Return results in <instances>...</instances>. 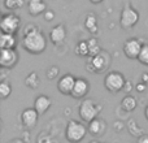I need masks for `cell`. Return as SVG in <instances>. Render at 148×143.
<instances>
[{
  "label": "cell",
  "mask_w": 148,
  "mask_h": 143,
  "mask_svg": "<svg viewBox=\"0 0 148 143\" xmlns=\"http://www.w3.org/2000/svg\"><path fill=\"white\" fill-rule=\"evenodd\" d=\"M27 10L30 16H40L47 10V5L43 0H29L27 1Z\"/></svg>",
  "instance_id": "16"
},
{
  "label": "cell",
  "mask_w": 148,
  "mask_h": 143,
  "mask_svg": "<svg viewBox=\"0 0 148 143\" xmlns=\"http://www.w3.org/2000/svg\"><path fill=\"white\" fill-rule=\"evenodd\" d=\"M126 83V78L123 77L122 73L120 72H108L105 74L104 78V87L112 94H116V92H120L123 90Z\"/></svg>",
  "instance_id": "5"
},
{
  "label": "cell",
  "mask_w": 148,
  "mask_h": 143,
  "mask_svg": "<svg viewBox=\"0 0 148 143\" xmlns=\"http://www.w3.org/2000/svg\"><path fill=\"white\" fill-rule=\"evenodd\" d=\"M66 38V28L65 25L60 23V25H56L51 29L49 31V39L53 44H60L65 41Z\"/></svg>",
  "instance_id": "13"
},
{
  "label": "cell",
  "mask_w": 148,
  "mask_h": 143,
  "mask_svg": "<svg viewBox=\"0 0 148 143\" xmlns=\"http://www.w3.org/2000/svg\"><path fill=\"white\" fill-rule=\"evenodd\" d=\"M147 85L146 83H144V82H139V83H136L135 85V90H136V91H138V92H143V91H146V89H147Z\"/></svg>",
  "instance_id": "29"
},
{
  "label": "cell",
  "mask_w": 148,
  "mask_h": 143,
  "mask_svg": "<svg viewBox=\"0 0 148 143\" xmlns=\"http://www.w3.org/2000/svg\"><path fill=\"white\" fill-rule=\"evenodd\" d=\"M138 61L142 65H144V67H148V43L143 44L142 51H140L139 57H138Z\"/></svg>",
  "instance_id": "26"
},
{
  "label": "cell",
  "mask_w": 148,
  "mask_h": 143,
  "mask_svg": "<svg viewBox=\"0 0 148 143\" xmlns=\"http://www.w3.org/2000/svg\"><path fill=\"white\" fill-rule=\"evenodd\" d=\"M21 28V18L16 13H4L0 18V30L5 34H17Z\"/></svg>",
  "instance_id": "6"
},
{
  "label": "cell",
  "mask_w": 148,
  "mask_h": 143,
  "mask_svg": "<svg viewBox=\"0 0 148 143\" xmlns=\"http://www.w3.org/2000/svg\"><path fill=\"white\" fill-rule=\"evenodd\" d=\"M90 143H97L96 141H92V142H90Z\"/></svg>",
  "instance_id": "36"
},
{
  "label": "cell",
  "mask_w": 148,
  "mask_h": 143,
  "mask_svg": "<svg viewBox=\"0 0 148 143\" xmlns=\"http://www.w3.org/2000/svg\"><path fill=\"white\" fill-rule=\"evenodd\" d=\"M90 91V83L86 78H77L75 85L73 87V91L70 94V96H73L74 99H84L86 95Z\"/></svg>",
  "instance_id": "12"
},
{
  "label": "cell",
  "mask_w": 148,
  "mask_h": 143,
  "mask_svg": "<svg viewBox=\"0 0 148 143\" xmlns=\"http://www.w3.org/2000/svg\"><path fill=\"white\" fill-rule=\"evenodd\" d=\"M77 56L79 57H87L90 56V51H88V42L87 41H79L77 43L75 48H74Z\"/></svg>",
  "instance_id": "21"
},
{
  "label": "cell",
  "mask_w": 148,
  "mask_h": 143,
  "mask_svg": "<svg viewBox=\"0 0 148 143\" xmlns=\"http://www.w3.org/2000/svg\"><path fill=\"white\" fill-rule=\"evenodd\" d=\"M22 47L30 55H40L47 48V38L43 31L36 28L31 31L23 33Z\"/></svg>",
  "instance_id": "1"
},
{
  "label": "cell",
  "mask_w": 148,
  "mask_h": 143,
  "mask_svg": "<svg viewBox=\"0 0 148 143\" xmlns=\"http://www.w3.org/2000/svg\"><path fill=\"white\" fill-rule=\"evenodd\" d=\"M26 0H4V7L8 10H17L25 5Z\"/></svg>",
  "instance_id": "24"
},
{
  "label": "cell",
  "mask_w": 148,
  "mask_h": 143,
  "mask_svg": "<svg viewBox=\"0 0 148 143\" xmlns=\"http://www.w3.org/2000/svg\"><path fill=\"white\" fill-rule=\"evenodd\" d=\"M138 22H139V12L135 8L130 7V5H126L122 9L120 16L121 28L125 29V30H129V29H133Z\"/></svg>",
  "instance_id": "7"
},
{
  "label": "cell",
  "mask_w": 148,
  "mask_h": 143,
  "mask_svg": "<svg viewBox=\"0 0 148 143\" xmlns=\"http://www.w3.org/2000/svg\"><path fill=\"white\" fill-rule=\"evenodd\" d=\"M101 109H103V107L96 100L91 99V98H84V99H82V103L79 104L78 115L83 122L88 124L99 116Z\"/></svg>",
  "instance_id": "2"
},
{
  "label": "cell",
  "mask_w": 148,
  "mask_h": 143,
  "mask_svg": "<svg viewBox=\"0 0 148 143\" xmlns=\"http://www.w3.org/2000/svg\"><path fill=\"white\" fill-rule=\"evenodd\" d=\"M9 143H25V141L22 138H16V139H12Z\"/></svg>",
  "instance_id": "33"
},
{
  "label": "cell",
  "mask_w": 148,
  "mask_h": 143,
  "mask_svg": "<svg viewBox=\"0 0 148 143\" xmlns=\"http://www.w3.org/2000/svg\"><path fill=\"white\" fill-rule=\"evenodd\" d=\"M87 129H88V133L91 134L92 137H99L105 131V129H107V124H105L104 120L96 117L95 120H92L91 122H88Z\"/></svg>",
  "instance_id": "14"
},
{
  "label": "cell",
  "mask_w": 148,
  "mask_h": 143,
  "mask_svg": "<svg viewBox=\"0 0 148 143\" xmlns=\"http://www.w3.org/2000/svg\"><path fill=\"white\" fill-rule=\"evenodd\" d=\"M140 81H142V82H144V83H146L147 86H148V73H143V74H142Z\"/></svg>",
  "instance_id": "32"
},
{
  "label": "cell",
  "mask_w": 148,
  "mask_h": 143,
  "mask_svg": "<svg viewBox=\"0 0 148 143\" xmlns=\"http://www.w3.org/2000/svg\"><path fill=\"white\" fill-rule=\"evenodd\" d=\"M142 47H143V43H142L139 39L130 38L123 44V54L130 60H138L139 54H140V51H142Z\"/></svg>",
  "instance_id": "9"
},
{
  "label": "cell",
  "mask_w": 148,
  "mask_h": 143,
  "mask_svg": "<svg viewBox=\"0 0 148 143\" xmlns=\"http://www.w3.org/2000/svg\"><path fill=\"white\" fill-rule=\"evenodd\" d=\"M12 94V85L7 79H1L0 81V99L5 100L9 98V95Z\"/></svg>",
  "instance_id": "22"
},
{
  "label": "cell",
  "mask_w": 148,
  "mask_h": 143,
  "mask_svg": "<svg viewBox=\"0 0 148 143\" xmlns=\"http://www.w3.org/2000/svg\"><path fill=\"white\" fill-rule=\"evenodd\" d=\"M59 74H60V69H59V67H56V65H51V67H48L46 70V77H47V79H49V81L56 79L57 77H59Z\"/></svg>",
  "instance_id": "25"
},
{
  "label": "cell",
  "mask_w": 148,
  "mask_h": 143,
  "mask_svg": "<svg viewBox=\"0 0 148 143\" xmlns=\"http://www.w3.org/2000/svg\"><path fill=\"white\" fill-rule=\"evenodd\" d=\"M39 120V113L35 108H26L21 112V122L27 130H31L36 126Z\"/></svg>",
  "instance_id": "10"
},
{
  "label": "cell",
  "mask_w": 148,
  "mask_h": 143,
  "mask_svg": "<svg viewBox=\"0 0 148 143\" xmlns=\"http://www.w3.org/2000/svg\"><path fill=\"white\" fill-rule=\"evenodd\" d=\"M138 143H148V134H142L138 137Z\"/></svg>",
  "instance_id": "31"
},
{
  "label": "cell",
  "mask_w": 148,
  "mask_h": 143,
  "mask_svg": "<svg viewBox=\"0 0 148 143\" xmlns=\"http://www.w3.org/2000/svg\"><path fill=\"white\" fill-rule=\"evenodd\" d=\"M25 85L31 90H36L40 85V78L36 72H30L27 76L25 77Z\"/></svg>",
  "instance_id": "19"
},
{
  "label": "cell",
  "mask_w": 148,
  "mask_h": 143,
  "mask_svg": "<svg viewBox=\"0 0 148 143\" xmlns=\"http://www.w3.org/2000/svg\"><path fill=\"white\" fill-rule=\"evenodd\" d=\"M144 116H146V118L148 120V104L146 105V108H144Z\"/></svg>",
  "instance_id": "34"
},
{
  "label": "cell",
  "mask_w": 148,
  "mask_h": 143,
  "mask_svg": "<svg viewBox=\"0 0 148 143\" xmlns=\"http://www.w3.org/2000/svg\"><path fill=\"white\" fill-rule=\"evenodd\" d=\"M77 78L70 73H66L59 79L57 82V90L61 92L62 95H70L73 91V87L75 85Z\"/></svg>",
  "instance_id": "11"
},
{
  "label": "cell",
  "mask_w": 148,
  "mask_h": 143,
  "mask_svg": "<svg viewBox=\"0 0 148 143\" xmlns=\"http://www.w3.org/2000/svg\"><path fill=\"white\" fill-rule=\"evenodd\" d=\"M20 55L16 48H3L0 50V67L3 69H12L18 64Z\"/></svg>",
  "instance_id": "8"
},
{
  "label": "cell",
  "mask_w": 148,
  "mask_h": 143,
  "mask_svg": "<svg viewBox=\"0 0 148 143\" xmlns=\"http://www.w3.org/2000/svg\"><path fill=\"white\" fill-rule=\"evenodd\" d=\"M84 28L92 34L97 33V18H96V16L92 14V13L87 14L86 18H84Z\"/></svg>",
  "instance_id": "20"
},
{
  "label": "cell",
  "mask_w": 148,
  "mask_h": 143,
  "mask_svg": "<svg viewBox=\"0 0 148 143\" xmlns=\"http://www.w3.org/2000/svg\"><path fill=\"white\" fill-rule=\"evenodd\" d=\"M17 46V38L16 34H0V50L3 48H16Z\"/></svg>",
  "instance_id": "17"
},
{
  "label": "cell",
  "mask_w": 148,
  "mask_h": 143,
  "mask_svg": "<svg viewBox=\"0 0 148 143\" xmlns=\"http://www.w3.org/2000/svg\"><path fill=\"white\" fill-rule=\"evenodd\" d=\"M138 107V102L133 95H126L122 100H121V108H122L125 112H133L135 111V108Z\"/></svg>",
  "instance_id": "18"
},
{
  "label": "cell",
  "mask_w": 148,
  "mask_h": 143,
  "mask_svg": "<svg viewBox=\"0 0 148 143\" xmlns=\"http://www.w3.org/2000/svg\"><path fill=\"white\" fill-rule=\"evenodd\" d=\"M43 18L46 21H52L55 18V12L53 10H51V9H47L46 12L43 13Z\"/></svg>",
  "instance_id": "28"
},
{
  "label": "cell",
  "mask_w": 148,
  "mask_h": 143,
  "mask_svg": "<svg viewBox=\"0 0 148 143\" xmlns=\"http://www.w3.org/2000/svg\"><path fill=\"white\" fill-rule=\"evenodd\" d=\"M88 51H90V57L92 56H96L97 54H100L101 52V47H100L99 44V41H97L95 36H92V38H90L88 41Z\"/></svg>",
  "instance_id": "23"
},
{
  "label": "cell",
  "mask_w": 148,
  "mask_h": 143,
  "mask_svg": "<svg viewBox=\"0 0 148 143\" xmlns=\"http://www.w3.org/2000/svg\"><path fill=\"white\" fill-rule=\"evenodd\" d=\"M134 87H135V86H134L130 81H127V79H126V83H125V87H123V91H125L126 94H130L131 90H133Z\"/></svg>",
  "instance_id": "30"
},
{
  "label": "cell",
  "mask_w": 148,
  "mask_h": 143,
  "mask_svg": "<svg viewBox=\"0 0 148 143\" xmlns=\"http://www.w3.org/2000/svg\"><path fill=\"white\" fill-rule=\"evenodd\" d=\"M36 143H59L52 135L47 133H39L38 138H36Z\"/></svg>",
  "instance_id": "27"
},
{
  "label": "cell",
  "mask_w": 148,
  "mask_h": 143,
  "mask_svg": "<svg viewBox=\"0 0 148 143\" xmlns=\"http://www.w3.org/2000/svg\"><path fill=\"white\" fill-rule=\"evenodd\" d=\"M87 133H88V129L83 121L70 120L65 129V138L69 143H79L84 139Z\"/></svg>",
  "instance_id": "3"
},
{
  "label": "cell",
  "mask_w": 148,
  "mask_h": 143,
  "mask_svg": "<svg viewBox=\"0 0 148 143\" xmlns=\"http://www.w3.org/2000/svg\"><path fill=\"white\" fill-rule=\"evenodd\" d=\"M90 1H91L92 4H100V3H101L103 0H90Z\"/></svg>",
  "instance_id": "35"
},
{
  "label": "cell",
  "mask_w": 148,
  "mask_h": 143,
  "mask_svg": "<svg viewBox=\"0 0 148 143\" xmlns=\"http://www.w3.org/2000/svg\"><path fill=\"white\" fill-rule=\"evenodd\" d=\"M110 64V56L107 51H103L100 54H97L96 56H92L88 59V61L86 63V69L94 74H100L103 72L108 69Z\"/></svg>",
  "instance_id": "4"
},
{
  "label": "cell",
  "mask_w": 148,
  "mask_h": 143,
  "mask_svg": "<svg viewBox=\"0 0 148 143\" xmlns=\"http://www.w3.org/2000/svg\"><path fill=\"white\" fill-rule=\"evenodd\" d=\"M52 105V99L47 95H39L34 102V108L38 111L39 115H44L48 112V109Z\"/></svg>",
  "instance_id": "15"
}]
</instances>
